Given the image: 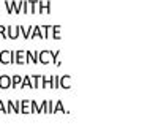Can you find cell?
<instances>
[{"label":"cell","mask_w":150,"mask_h":139,"mask_svg":"<svg viewBox=\"0 0 150 139\" xmlns=\"http://www.w3.org/2000/svg\"><path fill=\"white\" fill-rule=\"evenodd\" d=\"M0 63H3V65L16 63V51H10V49L0 51Z\"/></svg>","instance_id":"cell-1"},{"label":"cell","mask_w":150,"mask_h":139,"mask_svg":"<svg viewBox=\"0 0 150 139\" xmlns=\"http://www.w3.org/2000/svg\"><path fill=\"white\" fill-rule=\"evenodd\" d=\"M8 114H21V101H6Z\"/></svg>","instance_id":"cell-2"},{"label":"cell","mask_w":150,"mask_h":139,"mask_svg":"<svg viewBox=\"0 0 150 139\" xmlns=\"http://www.w3.org/2000/svg\"><path fill=\"white\" fill-rule=\"evenodd\" d=\"M27 63V52L19 49L16 51V65H25Z\"/></svg>","instance_id":"cell-3"},{"label":"cell","mask_w":150,"mask_h":139,"mask_svg":"<svg viewBox=\"0 0 150 139\" xmlns=\"http://www.w3.org/2000/svg\"><path fill=\"white\" fill-rule=\"evenodd\" d=\"M10 87H13V82H11V76L2 74V76H0V89H10Z\"/></svg>","instance_id":"cell-4"},{"label":"cell","mask_w":150,"mask_h":139,"mask_svg":"<svg viewBox=\"0 0 150 139\" xmlns=\"http://www.w3.org/2000/svg\"><path fill=\"white\" fill-rule=\"evenodd\" d=\"M6 33H8V38L16 40L19 36V26H10L6 28Z\"/></svg>","instance_id":"cell-5"},{"label":"cell","mask_w":150,"mask_h":139,"mask_svg":"<svg viewBox=\"0 0 150 139\" xmlns=\"http://www.w3.org/2000/svg\"><path fill=\"white\" fill-rule=\"evenodd\" d=\"M32 30H33V27H32V26H27V27L19 26V33H21L24 38H30V36H32Z\"/></svg>","instance_id":"cell-6"},{"label":"cell","mask_w":150,"mask_h":139,"mask_svg":"<svg viewBox=\"0 0 150 139\" xmlns=\"http://www.w3.org/2000/svg\"><path fill=\"white\" fill-rule=\"evenodd\" d=\"M30 104H32V101L22 100V101H21V112H22V114H30V112H32Z\"/></svg>","instance_id":"cell-7"},{"label":"cell","mask_w":150,"mask_h":139,"mask_svg":"<svg viewBox=\"0 0 150 139\" xmlns=\"http://www.w3.org/2000/svg\"><path fill=\"white\" fill-rule=\"evenodd\" d=\"M13 11H14V14H19V13H22V10H24V2L22 0H19V2H16V0H13Z\"/></svg>","instance_id":"cell-8"},{"label":"cell","mask_w":150,"mask_h":139,"mask_svg":"<svg viewBox=\"0 0 150 139\" xmlns=\"http://www.w3.org/2000/svg\"><path fill=\"white\" fill-rule=\"evenodd\" d=\"M51 59H52V54L49 51H41L40 52V62L41 63H47Z\"/></svg>","instance_id":"cell-9"},{"label":"cell","mask_w":150,"mask_h":139,"mask_svg":"<svg viewBox=\"0 0 150 139\" xmlns=\"http://www.w3.org/2000/svg\"><path fill=\"white\" fill-rule=\"evenodd\" d=\"M22 76H19V74H14V76H11V82H13V89L14 87H18V85H21L22 84Z\"/></svg>","instance_id":"cell-10"},{"label":"cell","mask_w":150,"mask_h":139,"mask_svg":"<svg viewBox=\"0 0 150 139\" xmlns=\"http://www.w3.org/2000/svg\"><path fill=\"white\" fill-rule=\"evenodd\" d=\"M24 87L33 89V84H32V77H30V76H24V81H22V84H21V89H24Z\"/></svg>","instance_id":"cell-11"},{"label":"cell","mask_w":150,"mask_h":139,"mask_svg":"<svg viewBox=\"0 0 150 139\" xmlns=\"http://www.w3.org/2000/svg\"><path fill=\"white\" fill-rule=\"evenodd\" d=\"M25 52H27V63H30V62H33V63H36V60L40 59V55L36 54V52H35V55H33V54H32L30 51H25Z\"/></svg>","instance_id":"cell-12"},{"label":"cell","mask_w":150,"mask_h":139,"mask_svg":"<svg viewBox=\"0 0 150 139\" xmlns=\"http://www.w3.org/2000/svg\"><path fill=\"white\" fill-rule=\"evenodd\" d=\"M38 5H40V11H38V13H44L46 10H47V13H49V2H47V3L38 2Z\"/></svg>","instance_id":"cell-13"},{"label":"cell","mask_w":150,"mask_h":139,"mask_svg":"<svg viewBox=\"0 0 150 139\" xmlns=\"http://www.w3.org/2000/svg\"><path fill=\"white\" fill-rule=\"evenodd\" d=\"M35 36H40V38H41V30H40V26H35L33 30H32V36H30V38H35Z\"/></svg>","instance_id":"cell-14"},{"label":"cell","mask_w":150,"mask_h":139,"mask_svg":"<svg viewBox=\"0 0 150 139\" xmlns=\"http://www.w3.org/2000/svg\"><path fill=\"white\" fill-rule=\"evenodd\" d=\"M6 28H8V27H5V26H0V40H5V38H8Z\"/></svg>","instance_id":"cell-15"},{"label":"cell","mask_w":150,"mask_h":139,"mask_svg":"<svg viewBox=\"0 0 150 139\" xmlns=\"http://www.w3.org/2000/svg\"><path fill=\"white\" fill-rule=\"evenodd\" d=\"M3 3H5V6H6V11H8V13H14V11H13V3H11L10 0H5Z\"/></svg>","instance_id":"cell-16"},{"label":"cell","mask_w":150,"mask_h":139,"mask_svg":"<svg viewBox=\"0 0 150 139\" xmlns=\"http://www.w3.org/2000/svg\"><path fill=\"white\" fill-rule=\"evenodd\" d=\"M0 112H3V114H8V109L5 108V104H3V101H0Z\"/></svg>","instance_id":"cell-17"},{"label":"cell","mask_w":150,"mask_h":139,"mask_svg":"<svg viewBox=\"0 0 150 139\" xmlns=\"http://www.w3.org/2000/svg\"><path fill=\"white\" fill-rule=\"evenodd\" d=\"M40 30H41V38H46V28H44V27H40Z\"/></svg>","instance_id":"cell-18"}]
</instances>
